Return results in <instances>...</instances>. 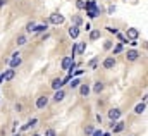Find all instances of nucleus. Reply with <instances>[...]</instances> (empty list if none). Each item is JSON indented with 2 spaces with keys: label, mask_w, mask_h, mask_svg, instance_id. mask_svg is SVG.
Masks as SVG:
<instances>
[{
  "label": "nucleus",
  "mask_w": 148,
  "mask_h": 136,
  "mask_svg": "<svg viewBox=\"0 0 148 136\" xmlns=\"http://www.w3.org/2000/svg\"><path fill=\"white\" fill-rule=\"evenodd\" d=\"M86 50V43H79V54H83Z\"/></svg>",
  "instance_id": "31"
},
{
  "label": "nucleus",
  "mask_w": 148,
  "mask_h": 136,
  "mask_svg": "<svg viewBox=\"0 0 148 136\" xmlns=\"http://www.w3.org/2000/svg\"><path fill=\"white\" fill-rule=\"evenodd\" d=\"M76 7L81 10V9H84V7H86V2H84V0H76Z\"/></svg>",
  "instance_id": "23"
},
{
  "label": "nucleus",
  "mask_w": 148,
  "mask_h": 136,
  "mask_svg": "<svg viewBox=\"0 0 148 136\" xmlns=\"http://www.w3.org/2000/svg\"><path fill=\"white\" fill-rule=\"evenodd\" d=\"M35 26H36V23H33V21H31V23H28V24H26V31H29V33H31V31H35Z\"/></svg>",
  "instance_id": "24"
},
{
  "label": "nucleus",
  "mask_w": 148,
  "mask_h": 136,
  "mask_svg": "<svg viewBox=\"0 0 148 136\" xmlns=\"http://www.w3.org/2000/svg\"><path fill=\"white\" fill-rule=\"evenodd\" d=\"M103 48H105V50H110L112 48V41H105V43H103Z\"/></svg>",
  "instance_id": "30"
},
{
  "label": "nucleus",
  "mask_w": 148,
  "mask_h": 136,
  "mask_svg": "<svg viewBox=\"0 0 148 136\" xmlns=\"http://www.w3.org/2000/svg\"><path fill=\"white\" fill-rule=\"evenodd\" d=\"M145 110H147V103H145V102L138 103V105L134 107V112H136V114H143Z\"/></svg>",
  "instance_id": "13"
},
{
  "label": "nucleus",
  "mask_w": 148,
  "mask_h": 136,
  "mask_svg": "<svg viewBox=\"0 0 148 136\" xmlns=\"http://www.w3.org/2000/svg\"><path fill=\"white\" fill-rule=\"evenodd\" d=\"M121 52H122V45L119 43V45L114 47V55H117V54H121Z\"/></svg>",
  "instance_id": "26"
},
{
  "label": "nucleus",
  "mask_w": 148,
  "mask_h": 136,
  "mask_svg": "<svg viewBox=\"0 0 148 136\" xmlns=\"http://www.w3.org/2000/svg\"><path fill=\"white\" fill-rule=\"evenodd\" d=\"M26 41H28V38H26L24 34H19V36H17V40H16V43H17L19 47H23V45H26Z\"/></svg>",
  "instance_id": "16"
},
{
  "label": "nucleus",
  "mask_w": 148,
  "mask_h": 136,
  "mask_svg": "<svg viewBox=\"0 0 148 136\" xmlns=\"http://www.w3.org/2000/svg\"><path fill=\"white\" fill-rule=\"evenodd\" d=\"M95 66H97V60H95V59H93V60H91V62H90V67H95Z\"/></svg>",
  "instance_id": "33"
},
{
  "label": "nucleus",
  "mask_w": 148,
  "mask_h": 136,
  "mask_svg": "<svg viewBox=\"0 0 148 136\" xmlns=\"http://www.w3.org/2000/svg\"><path fill=\"white\" fill-rule=\"evenodd\" d=\"M93 131H95V129H93V126H86V128H84V133H86V135H91Z\"/></svg>",
  "instance_id": "28"
},
{
  "label": "nucleus",
  "mask_w": 148,
  "mask_h": 136,
  "mask_svg": "<svg viewBox=\"0 0 148 136\" xmlns=\"http://www.w3.org/2000/svg\"><path fill=\"white\" fill-rule=\"evenodd\" d=\"M79 95H81V97H88V95H90V86H88L86 83L79 84Z\"/></svg>",
  "instance_id": "11"
},
{
  "label": "nucleus",
  "mask_w": 148,
  "mask_h": 136,
  "mask_svg": "<svg viewBox=\"0 0 148 136\" xmlns=\"http://www.w3.org/2000/svg\"><path fill=\"white\" fill-rule=\"evenodd\" d=\"M102 135H103V133H102L100 129H97V131H93V133H91V136H102Z\"/></svg>",
  "instance_id": "32"
},
{
  "label": "nucleus",
  "mask_w": 148,
  "mask_h": 136,
  "mask_svg": "<svg viewBox=\"0 0 148 136\" xmlns=\"http://www.w3.org/2000/svg\"><path fill=\"white\" fill-rule=\"evenodd\" d=\"M112 129H114V133H121L124 129V122H117V126L112 124Z\"/></svg>",
  "instance_id": "18"
},
{
  "label": "nucleus",
  "mask_w": 148,
  "mask_h": 136,
  "mask_svg": "<svg viewBox=\"0 0 148 136\" xmlns=\"http://www.w3.org/2000/svg\"><path fill=\"white\" fill-rule=\"evenodd\" d=\"M81 24H83V19H81L79 16H74L73 17V26H77V28H79Z\"/></svg>",
  "instance_id": "20"
},
{
  "label": "nucleus",
  "mask_w": 148,
  "mask_h": 136,
  "mask_svg": "<svg viewBox=\"0 0 148 136\" xmlns=\"http://www.w3.org/2000/svg\"><path fill=\"white\" fill-rule=\"evenodd\" d=\"M50 86H52L53 90H60V88L64 86V83H62V79H60V78H55V79H52Z\"/></svg>",
  "instance_id": "10"
},
{
  "label": "nucleus",
  "mask_w": 148,
  "mask_h": 136,
  "mask_svg": "<svg viewBox=\"0 0 148 136\" xmlns=\"http://www.w3.org/2000/svg\"><path fill=\"white\" fill-rule=\"evenodd\" d=\"M31 136H41V135H31Z\"/></svg>",
  "instance_id": "36"
},
{
  "label": "nucleus",
  "mask_w": 148,
  "mask_h": 136,
  "mask_svg": "<svg viewBox=\"0 0 148 136\" xmlns=\"http://www.w3.org/2000/svg\"><path fill=\"white\" fill-rule=\"evenodd\" d=\"M47 105H48V97H38L36 109H45Z\"/></svg>",
  "instance_id": "8"
},
{
  "label": "nucleus",
  "mask_w": 148,
  "mask_h": 136,
  "mask_svg": "<svg viewBox=\"0 0 148 136\" xmlns=\"http://www.w3.org/2000/svg\"><path fill=\"white\" fill-rule=\"evenodd\" d=\"M97 7H98V5H97V2H95V0H90V2H86V7H84V9H86V10H90V9H97Z\"/></svg>",
  "instance_id": "21"
},
{
  "label": "nucleus",
  "mask_w": 148,
  "mask_h": 136,
  "mask_svg": "<svg viewBox=\"0 0 148 136\" xmlns=\"http://www.w3.org/2000/svg\"><path fill=\"white\" fill-rule=\"evenodd\" d=\"M5 2H7V0H0V7H2V5H5Z\"/></svg>",
  "instance_id": "35"
},
{
  "label": "nucleus",
  "mask_w": 148,
  "mask_h": 136,
  "mask_svg": "<svg viewBox=\"0 0 148 136\" xmlns=\"http://www.w3.org/2000/svg\"><path fill=\"white\" fill-rule=\"evenodd\" d=\"M76 54H79V43H76V45H74V48H73V57L76 55Z\"/></svg>",
  "instance_id": "29"
},
{
  "label": "nucleus",
  "mask_w": 148,
  "mask_h": 136,
  "mask_svg": "<svg viewBox=\"0 0 148 136\" xmlns=\"http://www.w3.org/2000/svg\"><path fill=\"white\" fill-rule=\"evenodd\" d=\"M21 62H23V59H21V54H19V52L12 54V59H10V69L19 67V66H21Z\"/></svg>",
  "instance_id": "3"
},
{
  "label": "nucleus",
  "mask_w": 148,
  "mask_h": 136,
  "mask_svg": "<svg viewBox=\"0 0 148 136\" xmlns=\"http://www.w3.org/2000/svg\"><path fill=\"white\" fill-rule=\"evenodd\" d=\"M69 83H71V88H77V86L81 84V81H79V79H71Z\"/></svg>",
  "instance_id": "25"
},
{
  "label": "nucleus",
  "mask_w": 148,
  "mask_h": 136,
  "mask_svg": "<svg viewBox=\"0 0 148 136\" xmlns=\"http://www.w3.org/2000/svg\"><path fill=\"white\" fill-rule=\"evenodd\" d=\"M69 36H71V38H77V36H79V28H77V26H71V28H69Z\"/></svg>",
  "instance_id": "15"
},
{
  "label": "nucleus",
  "mask_w": 148,
  "mask_h": 136,
  "mask_svg": "<svg viewBox=\"0 0 148 136\" xmlns=\"http://www.w3.org/2000/svg\"><path fill=\"white\" fill-rule=\"evenodd\" d=\"M109 119H110L112 122L119 121V119H121V110H119V109H110V110H109Z\"/></svg>",
  "instance_id": "5"
},
{
  "label": "nucleus",
  "mask_w": 148,
  "mask_h": 136,
  "mask_svg": "<svg viewBox=\"0 0 148 136\" xmlns=\"http://www.w3.org/2000/svg\"><path fill=\"white\" fill-rule=\"evenodd\" d=\"M52 24H62L64 21H66V17L62 16V14H59V12H55V14H52L50 16V19H48Z\"/></svg>",
  "instance_id": "4"
},
{
  "label": "nucleus",
  "mask_w": 148,
  "mask_h": 136,
  "mask_svg": "<svg viewBox=\"0 0 148 136\" xmlns=\"http://www.w3.org/2000/svg\"><path fill=\"white\" fill-rule=\"evenodd\" d=\"M138 36H140V31H138L136 28H127V31H126V40L136 41V40H138Z\"/></svg>",
  "instance_id": "2"
},
{
  "label": "nucleus",
  "mask_w": 148,
  "mask_h": 136,
  "mask_svg": "<svg viewBox=\"0 0 148 136\" xmlns=\"http://www.w3.org/2000/svg\"><path fill=\"white\" fill-rule=\"evenodd\" d=\"M115 12V7H109V14H114Z\"/></svg>",
  "instance_id": "34"
},
{
  "label": "nucleus",
  "mask_w": 148,
  "mask_h": 136,
  "mask_svg": "<svg viewBox=\"0 0 148 136\" xmlns=\"http://www.w3.org/2000/svg\"><path fill=\"white\" fill-rule=\"evenodd\" d=\"M14 136H21V135H14Z\"/></svg>",
  "instance_id": "37"
},
{
  "label": "nucleus",
  "mask_w": 148,
  "mask_h": 136,
  "mask_svg": "<svg viewBox=\"0 0 148 136\" xmlns=\"http://www.w3.org/2000/svg\"><path fill=\"white\" fill-rule=\"evenodd\" d=\"M100 38V30H93L90 33V40H98Z\"/></svg>",
  "instance_id": "22"
},
{
  "label": "nucleus",
  "mask_w": 148,
  "mask_h": 136,
  "mask_svg": "<svg viewBox=\"0 0 148 136\" xmlns=\"http://www.w3.org/2000/svg\"><path fill=\"white\" fill-rule=\"evenodd\" d=\"M14 76H16V69H7L3 74H0V83L10 81V79H14Z\"/></svg>",
  "instance_id": "1"
},
{
  "label": "nucleus",
  "mask_w": 148,
  "mask_h": 136,
  "mask_svg": "<svg viewBox=\"0 0 148 136\" xmlns=\"http://www.w3.org/2000/svg\"><path fill=\"white\" fill-rule=\"evenodd\" d=\"M45 136H57V133H55V129H52V128H50V129H47V131H45Z\"/></svg>",
  "instance_id": "27"
},
{
  "label": "nucleus",
  "mask_w": 148,
  "mask_h": 136,
  "mask_svg": "<svg viewBox=\"0 0 148 136\" xmlns=\"http://www.w3.org/2000/svg\"><path fill=\"white\" fill-rule=\"evenodd\" d=\"M47 28H48V23L45 21L43 24H36V26H35V31H36V33H43V31H47Z\"/></svg>",
  "instance_id": "14"
},
{
  "label": "nucleus",
  "mask_w": 148,
  "mask_h": 136,
  "mask_svg": "<svg viewBox=\"0 0 148 136\" xmlns=\"http://www.w3.org/2000/svg\"><path fill=\"white\" fill-rule=\"evenodd\" d=\"M103 67L105 69H114L115 67V59H114V57H107V59L103 60Z\"/></svg>",
  "instance_id": "9"
},
{
  "label": "nucleus",
  "mask_w": 148,
  "mask_h": 136,
  "mask_svg": "<svg viewBox=\"0 0 148 136\" xmlns=\"http://www.w3.org/2000/svg\"><path fill=\"white\" fill-rule=\"evenodd\" d=\"M93 91H95V93H102V91H103V83H100V81H98V83H95Z\"/></svg>",
  "instance_id": "17"
},
{
  "label": "nucleus",
  "mask_w": 148,
  "mask_h": 136,
  "mask_svg": "<svg viewBox=\"0 0 148 136\" xmlns=\"http://www.w3.org/2000/svg\"><path fill=\"white\" fill-rule=\"evenodd\" d=\"M38 122V119H31V121H29V122H28V124H24V126H23V128H21V129H23V131H26V129H29V128H31V126H35V124H36Z\"/></svg>",
  "instance_id": "19"
},
{
  "label": "nucleus",
  "mask_w": 148,
  "mask_h": 136,
  "mask_svg": "<svg viewBox=\"0 0 148 136\" xmlns=\"http://www.w3.org/2000/svg\"><path fill=\"white\" fill-rule=\"evenodd\" d=\"M73 62H74V57H73V55L66 57V59L62 60V71H69V67L73 66Z\"/></svg>",
  "instance_id": "7"
},
{
  "label": "nucleus",
  "mask_w": 148,
  "mask_h": 136,
  "mask_svg": "<svg viewBox=\"0 0 148 136\" xmlns=\"http://www.w3.org/2000/svg\"><path fill=\"white\" fill-rule=\"evenodd\" d=\"M138 57H140V52H138V50H127V52H126V59H127L129 62L136 60Z\"/></svg>",
  "instance_id": "6"
},
{
  "label": "nucleus",
  "mask_w": 148,
  "mask_h": 136,
  "mask_svg": "<svg viewBox=\"0 0 148 136\" xmlns=\"http://www.w3.org/2000/svg\"><path fill=\"white\" fill-rule=\"evenodd\" d=\"M64 97H66V93H64L62 88H60V90H55V95H53V100H55V102H62Z\"/></svg>",
  "instance_id": "12"
}]
</instances>
